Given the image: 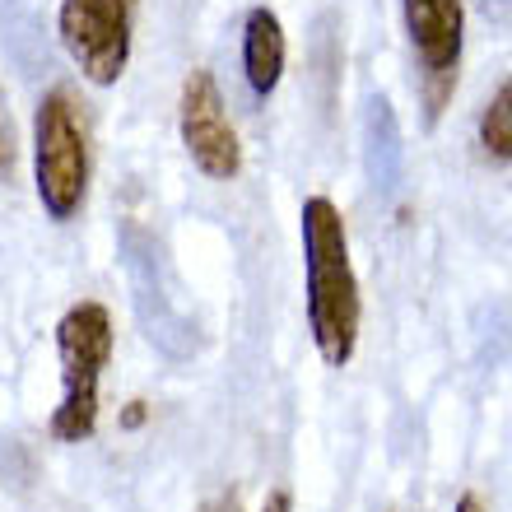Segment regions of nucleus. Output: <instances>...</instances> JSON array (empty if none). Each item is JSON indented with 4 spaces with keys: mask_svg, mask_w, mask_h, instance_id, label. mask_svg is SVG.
<instances>
[{
    "mask_svg": "<svg viewBox=\"0 0 512 512\" xmlns=\"http://www.w3.org/2000/svg\"><path fill=\"white\" fill-rule=\"evenodd\" d=\"M303 275H308V331L322 364L345 368L359 350V322H364V298L359 275L350 266V233L345 215L331 196L303 201Z\"/></svg>",
    "mask_w": 512,
    "mask_h": 512,
    "instance_id": "obj_1",
    "label": "nucleus"
},
{
    "mask_svg": "<svg viewBox=\"0 0 512 512\" xmlns=\"http://www.w3.org/2000/svg\"><path fill=\"white\" fill-rule=\"evenodd\" d=\"M61 354V405L52 410L56 443H84L98 429V382L112 364V317L103 303H75L56 322Z\"/></svg>",
    "mask_w": 512,
    "mask_h": 512,
    "instance_id": "obj_2",
    "label": "nucleus"
},
{
    "mask_svg": "<svg viewBox=\"0 0 512 512\" xmlns=\"http://www.w3.org/2000/svg\"><path fill=\"white\" fill-rule=\"evenodd\" d=\"M33 187L47 219L70 224L89 196V135L70 89L42 94L33 117Z\"/></svg>",
    "mask_w": 512,
    "mask_h": 512,
    "instance_id": "obj_3",
    "label": "nucleus"
},
{
    "mask_svg": "<svg viewBox=\"0 0 512 512\" xmlns=\"http://www.w3.org/2000/svg\"><path fill=\"white\" fill-rule=\"evenodd\" d=\"M61 47L80 75L98 89H108L126 75L131 61V0H61L56 14Z\"/></svg>",
    "mask_w": 512,
    "mask_h": 512,
    "instance_id": "obj_4",
    "label": "nucleus"
},
{
    "mask_svg": "<svg viewBox=\"0 0 512 512\" xmlns=\"http://www.w3.org/2000/svg\"><path fill=\"white\" fill-rule=\"evenodd\" d=\"M405 33L415 47L419 75H424V117L438 122L457 94L461 38H466V10L461 0H401Z\"/></svg>",
    "mask_w": 512,
    "mask_h": 512,
    "instance_id": "obj_5",
    "label": "nucleus"
},
{
    "mask_svg": "<svg viewBox=\"0 0 512 512\" xmlns=\"http://www.w3.org/2000/svg\"><path fill=\"white\" fill-rule=\"evenodd\" d=\"M177 131H182V145H187L191 163L205 177L229 182V177L243 173V145H238V131H233L229 112H224V98H219V84L210 70H191L182 80Z\"/></svg>",
    "mask_w": 512,
    "mask_h": 512,
    "instance_id": "obj_6",
    "label": "nucleus"
},
{
    "mask_svg": "<svg viewBox=\"0 0 512 512\" xmlns=\"http://www.w3.org/2000/svg\"><path fill=\"white\" fill-rule=\"evenodd\" d=\"M243 70H247V84H252L256 98L275 94V84H280V75H284V28H280V14L266 10V5L247 10Z\"/></svg>",
    "mask_w": 512,
    "mask_h": 512,
    "instance_id": "obj_7",
    "label": "nucleus"
},
{
    "mask_svg": "<svg viewBox=\"0 0 512 512\" xmlns=\"http://www.w3.org/2000/svg\"><path fill=\"white\" fill-rule=\"evenodd\" d=\"M480 149L494 163H512V75L499 84V94L489 98V108L480 112Z\"/></svg>",
    "mask_w": 512,
    "mask_h": 512,
    "instance_id": "obj_8",
    "label": "nucleus"
},
{
    "mask_svg": "<svg viewBox=\"0 0 512 512\" xmlns=\"http://www.w3.org/2000/svg\"><path fill=\"white\" fill-rule=\"evenodd\" d=\"M196 512H243V503H238V494H215V499H205Z\"/></svg>",
    "mask_w": 512,
    "mask_h": 512,
    "instance_id": "obj_9",
    "label": "nucleus"
},
{
    "mask_svg": "<svg viewBox=\"0 0 512 512\" xmlns=\"http://www.w3.org/2000/svg\"><path fill=\"white\" fill-rule=\"evenodd\" d=\"M261 512H294V494H289V489H270Z\"/></svg>",
    "mask_w": 512,
    "mask_h": 512,
    "instance_id": "obj_10",
    "label": "nucleus"
},
{
    "mask_svg": "<svg viewBox=\"0 0 512 512\" xmlns=\"http://www.w3.org/2000/svg\"><path fill=\"white\" fill-rule=\"evenodd\" d=\"M122 424H126V429H140V424H145V401H131V405H126V410H122Z\"/></svg>",
    "mask_w": 512,
    "mask_h": 512,
    "instance_id": "obj_11",
    "label": "nucleus"
},
{
    "mask_svg": "<svg viewBox=\"0 0 512 512\" xmlns=\"http://www.w3.org/2000/svg\"><path fill=\"white\" fill-rule=\"evenodd\" d=\"M457 512H485V503L475 499V494H461V499H457Z\"/></svg>",
    "mask_w": 512,
    "mask_h": 512,
    "instance_id": "obj_12",
    "label": "nucleus"
}]
</instances>
